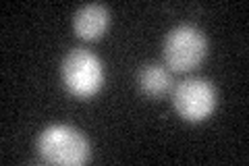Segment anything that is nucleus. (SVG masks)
<instances>
[{"mask_svg": "<svg viewBox=\"0 0 249 166\" xmlns=\"http://www.w3.org/2000/svg\"><path fill=\"white\" fill-rule=\"evenodd\" d=\"M37 154L48 164L79 166L85 164L91 154L88 137L79 129L69 125H50L46 127L36 141Z\"/></svg>", "mask_w": 249, "mask_h": 166, "instance_id": "nucleus-1", "label": "nucleus"}, {"mask_svg": "<svg viewBox=\"0 0 249 166\" xmlns=\"http://www.w3.org/2000/svg\"><path fill=\"white\" fill-rule=\"evenodd\" d=\"M60 77L69 93L77 98H91L104 85V67L88 48H73L62 58Z\"/></svg>", "mask_w": 249, "mask_h": 166, "instance_id": "nucleus-2", "label": "nucleus"}, {"mask_svg": "<svg viewBox=\"0 0 249 166\" xmlns=\"http://www.w3.org/2000/svg\"><path fill=\"white\" fill-rule=\"evenodd\" d=\"M208 54V39L196 25H178L164 39V60L175 73H187L199 67Z\"/></svg>", "mask_w": 249, "mask_h": 166, "instance_id": "nucleus-3", "label": "nucleus"}, {"mask_svg": "<svg viewBox=\"0 0 249 166\" xmlns=\"http://www.w3.org/2000/svg\"><path fill=\"white\" fill-rule=\"evenodd\" d=\"M173 104L178 116L189 123H201L216 108V90L208 79L189 77L177 83Z\"/></svg>", "mask_w": 249, "mask_h": 166, "instance_id": "nucleus-4", "label": "nucleus"}, {"mask_svg": "<svg viewBox=\"0 0 249 166\" xmlns=\"http://www.w3.org/2000/svg\"><path fill=\"white\" fill-rule=\"evenodd\" d=\"M108 23H110V13H108L104 4H98V2L83 4L73 15L75 34L77 37L85 39V42H93V39L102 37L104 31L108 29Z\"/></svg>", "mask_w": 249, "mask_h": 166, "instance_id": "nucleus-5", "label": "nucleus"}, {"mask_svg": "<svg viewBox=\"0 0 249 166\" xmlns=\"http://www.w3.org/2000/svg\"><path fill=\"white\" fill-rule=\"evenodd\" d=\"M137 83H139V90H142L145 96L158 98L168 92L170 75L162 65H154L152 62V65L142 67V71H139V75H137Z\"/></svg>", "mask_w": 249, "mask_h": 166, "instance_id": "nucleus-6", "label": "nucleus"}]
</instances>
